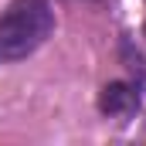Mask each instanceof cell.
Instances as JSON below:
<instances>
[{
  "instance_id": "1",
  "label": "cell",
  "mask_w": 146,
  "mask_h": 146,
  "mask_svg": "<svg viewBox=\"0 0 146 146\" xmlns=\"http://www.w3.org/2000/svg\"><path fill=\"white\" fill-rule=\"evenodd\" d=\"M54 31V10L48 0H10L0 14V65L34 54Z\"/></svg>"
},
{
  "instance_id": "2",
  "label": "cell",
  "mask_w": 146,
  "mask_h": 146,
  "mask_svg": "<svg viewBox=\"0 0 146 146\" xmlns=\"http://www.w3.org/2000/svg\"><path fill=\"white\" fill-rule=\"evenodd\" d=\"M99 106H102L106 115H129V112L136 109V92H133L126 82H112V85L102 88Z\"/></svg>"
}]
</instances>
